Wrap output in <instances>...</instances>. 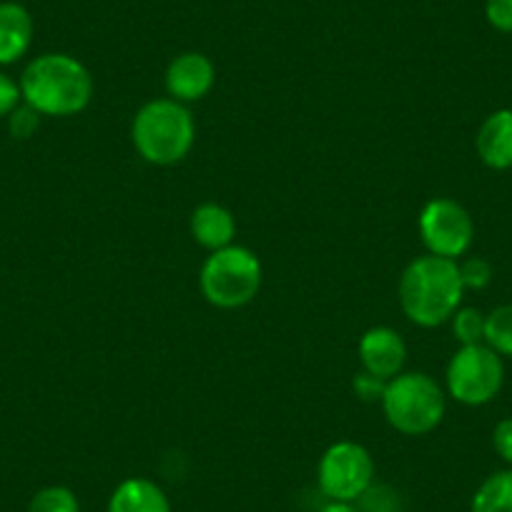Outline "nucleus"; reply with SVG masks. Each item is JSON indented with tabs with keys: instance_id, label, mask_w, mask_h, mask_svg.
<instances>
[{
	"instance_id": "1",
	"label": "nucleus",
	"mask_w": 512,
	"mask_h": 512,
	"mask_svg": "<svg viewBox=\"0 0 512 512\" xmlns=\"http://www.w3.org/2000/svg\"><path fill=\"white\" fill-rule=\"evenodd\" d=\"M400 307L407 319L420 327H440L450 322L460 309L462 287L460 269L452 259L427 254L417 256L400 277Z\"/></svg>"
},
{
	"instance_id": "2",
	"label": "nucleus",
	"mask_w": 512,
	"mask_h": 512,
	"mask_svg": "<svg viewBox=\"0 0 512 512\" xmlns=\"http://www.w3.org/2000/svg\"><path fill=\"white\" fill-rule=\"evenodd\" d=\"M21 96L41 116H76L91 103L93 78L73 56L46 53L33 58L23 71Z\"/></svg>"
},
{
	"instance_id": "3",
	"label": "nucleus",
	"mask_w": 512,
	"mask_h": 512,
	"mask_svg": "<svg viewBox=\"0 0 512 512\" xmlns=\"http://www.w3.org/2000/svg\"><path fill=\"white\" fill-rule=\"evenodd\" d=\"M131 139L144 161L154 166H174L194 149V116L186 103L174 98H154L136 113Z\"/></svg>"
},
{
	"instance_id": "4",
	"label": "nucleus",
	"mask_w": 512,
	"mask_h": 512,
	"mask_svg": "<svg viewBox=\"0 0 512 512\" xmlns=\"http://www.w3.org/2000/svg\"><path fill=\"white\" fill-rule=\"evenodd\" d=\"M445 392L425 372H402L387 382L382 410L397 432L410 437L437 430L445 417Z\"/></svg>"
},
{
	"instance_id": "5",
	"label": "nucleus",
	"mask_w": 512,
	"mask_h": 512,
	"mask_svg": "<svg viewBox=\"0 0 512 512\" xmlns=\"http://www.w3.org/2000/svg\"><path fill=\"white\" fill-rule=\"evenodd\" d=\"M201 292L219 309L246 307L262 287V262L251 249L231 244L211 251L201 267Z\"/></svg>"
},
{
	"instance_id": "6",
	"label": "nucleus",
	"mask_w": 512,
	"mask_h": 512,
	"mask_svg": "<svg viewBox=\"0 0 512 512\" xmlns=\"http://www.w3.org/2000/svg\"><path fill=\"white\" fill-rule=\"evenodd\" d=\"M447 392L467 407H482L500 395L505 384V362L485 342L460 347L447 362Z\"/></svg>"
},
{
	"instance_id": "7",
	"label": "nucleus",
	"mask_w": 512,
	"mask_h": 512,
	"mask_svg": "<svg viewBox=\"0 0 512 512\" xmlns=\"http://www.w3.org/2000/svg\"><path fill=\"white\" fill-rule=\"evenodd\" d=\"M317 480L332 502H354L372 487L374 460L359 442L342 440L327 447L317 467Z\"/></svg>"
},
{
	"instance_id": "8",
	"label": "nucleus",
	"mask_w": 512,
	"mask_h": 512,
	"mask_svg": "<svg viewBox=\"0 0 512 512\" xmlns=\"http://www.w3.org/2000/svg\"><path fill=\"white\" fill-rule=\"evenodd\" d=\"M420 236L427 251L442 259L457 262L470 251L475 239V224L470 211L455 199H432L420 211Z\"/></svg>"
},
{
	"instance_id": "9",
	"label": "nucleus",
	"mask_w": 512,
	"mask_h": 512,
	"mask_svg": "<svg viewBox=\"0 0 512 512\" xmlns=\"http://www.w3.org/2000/svg\"><path fill=\"white\" fill-rule=\"evenodd\" d=\"M359 362L364 372L390 382L392 377L402 374L407 362V344L402 334L392 327H372L359 339Z\"/></svg>"
},
{
	"instance_id": "10",
	"label": "nucleus",
	"mask_w": 512,
	"mask_h": 512,
	"mask_svg": "<svg viewBox=\"0 0 512 512\" xmlns=\"http://www.w3.org/2000/svg\"><path fill=\"white\" fill-rule=\"evenodd\" d=\"M216 83V68L204 53H181L166 68V91L179 103H194L209 96Z\"/></svg>"
},
{
	"instance_id": "11",
	"label": "nucleus",
	"mask_w": 512,
	"mask_h": 512,
	"mask_svg": "<svg viewBox=\"0 0 512 512\" xmlns=\"http://www.w3.org/2000/svg\"><path fill=\"white\" fill-rule=\"evenodd\" d=\"M477 156L495 171L512 169V108L492 111L475 136Z\"/></svg>"
},
{
	"instance_id": "12",
	"label": "nucleus",
	"mask_w": 512,
	"mask_h": 512,
	"mask_svg": "<svg viewBox=\"0 0 512 512\" xmlns=\"http://www.w3.org/2000/svg\"><path fill=\"white\" fill-rule=\"evenodd\" d=\"M33 43V18L26 6L6 0L0 3V66L21 61Z\"/></svg>"
},
{
	"instance_id": "13",
	"label": "nucleus",
	"mask_w": 512,
	"mask_h": 512,
	"mask_svg": "<svg viewBox=\"0 0 512 512\" xmlns=\"http://www.w3.org/2000/svg\"><path fill=\"white\" fill-rule=\"evenodd\" d=\"M191 236L199 246L209 251L226 249L234 244L236 236V221L226 206L206 201V204L196 206L191 214Z\"/></svg>"
},
{
	"instance_id": "14",
	"label": "nucleus",
	"mask_w": 512,
	"mask_h": 512,
	"mask_svg": "<svg viewBox=\"0 0 512 512\" xmlns=\"http://www.w3.org/2000/svg\"><path fill=\"white\" fill-rule=\"evenodd\" d=\"M108 512H171L166 492L146 477H128L113 490Z\"/></svg>"
},
{
	"instance_id": "15",
	"label": "nucleus",
	"mask_w": 512,
	"mask_h": 512,
	"mask_svg": "<svg viewBox=\"0 0 512 512\" xmlns=\"http://www.w3.org/2000/svg\"><path fill=\"white\" fill-rule=\"evenodd\" d=\"M470 512H512V467L492 472L475 490Z\"/></svg>"
},
{
	"instance_id": "16",
	"label": "nucleus",
	"mask_w": 512,
	"mask_h": 512,
	"mask_svg": "<svg viewBox=\"0 0 512 512\" xmlns=\"http://www.w3.org/2000/svg\"><path fill=\"white\" fill-rule=\"evenodd\" d=\"M485 344L502 359L512 357V304H502L487 314Z\"/></svg>"
},
{
	"instance_id": "17",
	"label": "nucleus",
	"mask_w": 512,
	"mask_h": 512,
	"mask_svg": "<svg viewBox=\"0 0 512 512\" xmlns=\"http://www.w3.org/2000/svg\"><path fill=\"white\" fill-rule=\"evenodd\" d=\"M28 512H81V505L71 487L51 485L33 495Z\"/></svg>"
},
{
	"instance_id": "18",
	"label": "nucleus",
	"mask_w": 512,
	"mask_h": 512,
	"mask_svg": "<svg viewBox=\"0 0 512 512\" xmlns=\"http://www.w3.org/2000/svg\"><path fill=\"white\" fill-rule=\"evenodd\" d=\"M485 317L487 314H482L475 307H460L452 314V334L460 342V347L485 342Z\"/></svg>"
},
{
	"instance_id": "19",
	"label": "nucleus",
	"mask_w": 512,
	"mask_h": 512,
	"mask_svg": "<svg viewBox=\"0 0 512 512\" xmlns=\"http://www.w3.org/2000/svg\"><path fill=\"white\" fill-rule=\"evenodd\" d=\"M457 269H460L462 287L472 289V292H480L492 282V267L482 256H470V259L457 264Z\"/></svg>"
},
{
	"instance_id": "20",
	"label": "nucleus",
	"mask_w": 512,
	"mask_h": 512,
	"mask_svg": "<svg viewBox=\"0 0 512 512\" xmlns=\"http://www.w3.org/2000/svg\"><path fill=\"white\" fill-rule=\"evenodd\" d=\"M38 123H41V113L33 111L31 106H18L16 111L8 116V128H11L13 139H31L38 131Z\"/></svg>"
},
{
	"instance_id": "21",
	"label": "nucleus",
	"mask_w": 512,
	"mask_h": 512,
	"mask_svg": "<svg viewBox=\"0 0 512 512\" xmlns=\"http://www.w3.org/2000/svg\"><path fill=\"white\" fill-rule=\"evenodd\" d=\"M485 18L495 31L512 33V0H487Z\"/></svg>"
},
{
	"instance_id": "22",
	"label": "nucleus",
	"mask_w": 512,
	"mask_h": 512,
	"mask_svg": "<svg viewBox=\"0 0 512 512\" xmlns=\"http://www.w3.org/2000/svg\"><path fill=\"white\" fill-rule=\"evenodd\" d=\"M384 390H387V382H384V379H379V377H374V374L362 372V374H357V377H354V392H357L359 400L382 402Z\"/></svg>"
},
{
	"instance_id": "23",
	"label": "nucleus",
	"mask_w": 512,
	"mask_h": 512,
	"mask_svg": "<svg viewBox=\"0 0 512 512\" xmlns=\"http://www.w3.org/2000/svg\"><path fill=\"white\" fill-rule=\"evenodd\" d=\"M21 98V83H16L6 73H0V118L11 116L21 106Z\"/></svg>"
},
{
	"instance_id": "24",
	"label": "nucleus",
	"mask_w": 512,
	"mask_h": 512,
	"mask_svg": "<svg viewBox=\"0 0 512 512\" xmlns=\"http://www.w3.org/2000/svg\"><path fill=\"white\" fill-rule=\"evenodd\" d=\"M492 447L500 455V460L512 467V417L497 422L495 430H492Z\"/></svg>"
},
{
	"instance_id": "25",
	"label": "nucleus",
	"mask_w": 512,
	"mask_h": 512,
	"mask_svg": "<svg viewBox=\"0 0 512 512\" xmlns=\"http://www.w3.org/2000/svg\"><path fill=\"white\" fill-rule=\"evenodd\" d=\"M319 512H359L352 502H329Z\"/></svg>"
}]
</instances>
